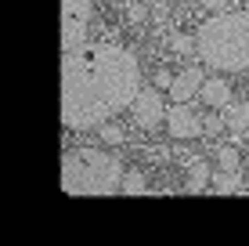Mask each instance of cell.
Wrapping results in <instances>:
<instances>
[{
    "label": "cell",
    "instance_id": "6da1fadb",
    "mask_svg": "<svg viewBox=\"0 0 249 246\" xmlns=\"http://www.w3.org/2000/svg\"><path fill=\"white\" fill-rule=\"evenodd\" d=\"M141 91V62L123 44H83L62 58V127L94 131Z\"/></svg>",
    "mask_w": 249,
    "mask_h": 246
},
{
    "label": "cell",
    "instance_id": "7a4b0ae2",
    "mask_svg": "<svg viewBox=\"0 0 249 246\" xmlns=\"http://www.w3.org/2000/svg\"><path fill=\"white\" fill-rule=\"evenodd\" d=\"M195 55L213 73L249 69V11L213 15L195 33Z\"/></svg>",
    "mask_w": 249,
    "mask_h": 246
},
{
    "label": "cell",
    "instance_id": "3957f363",
    "mask_svg": "<svg viewBox=\"0 0 249 246\" xmlns=\"http://www.w3.org/2000/svg\"><path fill=\"white\" fill-rule=\"evenodd\" d=\"M123 174L119 156L105 149H69L62 156V192L69 196H116Z\"/></svg>",
    "mask_w": 249,
    "mask_h": 246
},
{
    "label": "cell",
    "instance_id": "277c9868",
    "mask_svg": "<svg viewBox=\"0 0 249 246\" xmlns=\"http://www.w3.org/2000/svg\"><path fill=\"white\" fill-rule=\"evenodd\" d=\"M94 19L90 0H62V47L76 51L87 44V29Z\"/></svg>",
    "mask_w": 249,
    "mask_h": 246
},
{
    "label": "cell",
    "instance_id": "5b68a950",
    "mask_svg": "<svg viewBox=\"0 0 249 246\" xmlns=\"http://www.w3.org/2000/svg\"><path fill=\"white\" fill-rule=\"evenodd\" d=\"M130 113H134V123L141 127V131H156L159 123H166V101H162V95H159L156 83L137 91Z\"/></svg>",
    "mask_w": 249,
    "mask_h": 246
},
{
    "label": "cell",
    "instance_id": "8992f818",
    "mask_svg": "<svg viewBox=\"0 0 249 246\" xmlns=\"http://www.w3.org/2000/svg\"><path fill=\"white\" fill-rule=\"evenodd\" d=\"M166 131H170V138H177V141H192V138H202V120L192 113L188 105H181V101H174V105L166 109Z\"/></svg>",
    "mask_w": 249,
    "mask_h": 246
},
{
    "label": "cell",
    "instance_id": "52a82bcc",
    "mask_svg": "<svg viewBox=\"0 0 249 246\" xmlns=\"http://www.w3.org/2000/svg\"><path fill=\"white\" fill-rule=\"evenodd\" d=\"M206 83V73L199 69V65H192V69H184V73H177L174 76V83H170V101H192L195 95H199V87Z\"/></svg>",
    "mask_w": 249,
    "mask_h": 246
},
{
    "label": "cell",
    "instance_id": "ba28073f",
    "mask_svg": "<svg viewBox=\"0 0 249 246\" xmlns=\"http://www.w3.org/2000/svg\"><path fill=\"white\" fill-rule=\"evenodd\" d=\"M199 98H202L210 109H224L228 101H231V87H228V80H220V76L206 80L202 87H199Z\"/></svg>",
    "mask_w": 249,
    "mask_h": 246
},
{
    "label": "cell",
    "instance_id": "9c48e42d",
    "mask_svg": "<svg viewBox=\"0 0 249 246\" xmlns=\"http://www.w3.org/2000/svg\"><path fill=\"white\" fill-rule=\"evenodd\" d=\"M220 113H224V123L231 134H238V138L249 134V101H228Z\"/></svg>",
    "mask_w": 249,
    "mask_h": 246
},
{
    "label": "cell",
    "instance_id": "30bf717a",
    "mask_svg": "<svg viewBox=\"0 0 249 246\" xmlns=\"http://www.w3.org/2000/svg\"><path fill=\"white\" fill-rule=\"evenodd\" d=\"M210 189L217 192V196H235V192H242L246 189L242 170H220V174H213L210 177Z\"/></svg>",
    "mask_w": 249,
    "mask_h": 246
},
{
    "label": "cell",
    "instance_id": "8fae6325",
    "mask_svg": "<svg viewBox=\"0 0 249 246\" xmlns=\"http://www.w3.org/2000/svg\"><path fill=\"white\" fill-rule=\"evenodd\" d=\"M210 163L206 159H195L192 163V170H188V185H184V192H192V196H202V192H210Z\"/></svg>",
    "mask_w": 249,
    "mask_h": 246
},
{
    "label": "cell",
    "instance_id": "7c38bea8",
    "mask_svg": "<svg viewBox=\"0 0 249 246\" xmlns=\"http://www.w3.org/2000/svg\"><path fill=\"white\" fill-rule=\"evenodd\" d=\"M123 192H126V196H144V192H148L144 174H141V170H126V174H123Z\"/></svg>",
    "mask_w": 249,
    "mask_h": 246
},
{
    "label": "cell",
    "instance_id": "4fadbf2b",
    "mask_svg": "<svg viewBox=\"0 0 249 246\" xmlns=\"http://www.w3.org/2000/svg\"><path fill=\"white\" fill-rule=\"evenodd\" d=\"M202 131H206V134H224V131H228V123H224V113H220V109H213V113L202 120Z\"/></svg>",
    "mask_w": 249,
    "mask_h": 246
},
{
    "label": "cell",
    "instance_id": "5bb4252c",
    "mask_svg": "<svg viewBox=\"0 0 249 246\" xmlns=\"http://www.w3.org/2000/svg\"><path fill=\"white\" fill-rule=\"evenodd\" d=\"M98 134H101V141H105V145H119V141H123V131H119L116 123H101Z\"/></svg>",
    "mask_w": 249,
    "mask_h": 246
},
{
    "label": "cell",
    "instance_id": "9a60e30c",
    "mask_svg": "<svg viewBox=\"0 0 249 246\" xmlns=\"http://www.w3.org/2000/svg\"><path fill=\"white\" fill-rule=\"evenodd\" d=\"M170 47H174L177 55H195V37H181V33H177V37H170Z\"/></svg>",
    "mask_w": 249,
    "mask_h": 246
},
{
    "label": "cell",
    "instance_id": "2e32d148",
    "mask_svg": "<svg viewBox=\"0 0 249 246\" xmlns=\"http://www.w3.org/2000/svg\"><path fill=\"white\" fill-rule=\"evenodd\" d=\"M217 159H220V170H238V152L231 149V145H228V149H220V152H217Z\"/></svg>",
    "mask_w": 249,
    "mask_h": 246
},
{
    "label": "cell",
    "instance_id": "e0dca14e",
    "mask_svg": "<svg viewBox=\"0 0 249 246\" xmlns=\"http://www.w3.org/2000/svg\"><path fill=\"white\" fill-rule=\"evenodd\" d=\"M170 83H174V73H156V87H166L170 91Z\"/></svg>",
    "mask_w": 249,
    "mask_h": 246
},
{
    "label": "cell",
    "instance_id": "ac0fdd59",
    "mask_svg": "<svg viewBox=\"0 0 249 246\" xmlns=\"http://www.w3.org/2000/svg\"><path fill=\"white\" fill-rule=\"evenodd\" d=\"M202 7H210V11H224L228 7V0H199Z\"/></svg>",
    "mask_w": 249,
    "mask_h": 246
},
{
    "label": "cell",
    "instance_id": "d6986e66",
    "mask_svg": "<svg viewBox=\"0 0 249 246\" xmlns=\"http://www.w3.org/2000/svg\"><path fill=\"white\" fill-rule=\"evenodd\" d=\"M119 4H137V0H119Z\"/></svg>",
    "mask_w": 249,
    "mask_h": 246
},
{
    "label": "cell",
    "instance_id": "ffe728a7",
    "mask_svg": "<svg viewBox=\"0 0 249 246\" xmlns=\"http://www.w3.org/2000/svg\"><path fill=\"white\" fill-rule=\"evenodd\" d=\"M246 156H249V152H246Z\"/></svg>",
    "mask_w": 249,
    "mask_h": 246
}]
</instances>
